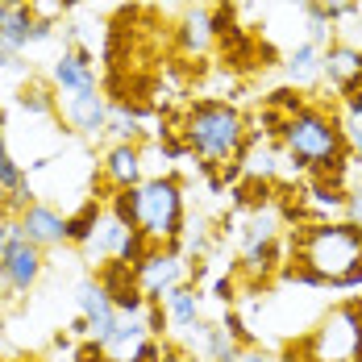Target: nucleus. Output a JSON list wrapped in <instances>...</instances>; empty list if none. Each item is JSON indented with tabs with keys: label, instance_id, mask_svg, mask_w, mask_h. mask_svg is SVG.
<instances>
[{
	"label": "nucleus",
	"instance_id": "obj_29",
	"mask_svg": "<svg viewBox=\"0 0 362 362\" xmlns=\"http://www.w3.org/2000/svg\"><path fill=\"white\" fill-rule=\"evenodd\" d=\"M180 362H192V358H187V354H183V358H180Z\"/></svg>",
	"mask_w": 362,
	"mask_h": 362
},
{
	"label": "nucleus",
	"instance_id": "obj_13",
	"mask_svg": "<svg viewBox=\"0 0 362 362\" xmlns=\"http://www.w3.org/2000/svg\"><path fill=\"white\" fill-rule=\"evenodd\" d=\"M50 88L54 96H75V92H96V67L83 46H67L50 63Z\"/></svg>",
	"mask_w": 362,
	"mask_h": 362
},
{
	"label": "nucleus",
	"instance_id": "obj_11",
	"mask_svg": "<svg viewBox=\"0 0 362 362\" xmlns=\"http://www.w3.org/2000/svg\"><path fill=\"white\" fill-rule=\"evenodd\" d=\"M100 180L112 196L129 192L146 180V163H142V142H112L100 158Z\"/></svg>",
	"mask_w": 362,
	"mask_h": 362
},
{
	"label": "nucleus",
	"instance_id": "obj_4",
	"mask_svg": "<svg viewBox=\"0 0 362 362\" xmlns=\"http://www.w3.org/2000/svg\"><path fill=\"white\" fill-rule=\"evenodd\" d=\"M112 213L129 221L134 229H142L150 246H180L183 225H187V204H183V183L175 175H158V180H142L129 192L109 196Z\"/></svg>",
	"mask_w": 362,
	"mask_h": 362
},
{
	"label": "nucleus",
	"instance_id": "obj_28",
	"mask_svg": "<svg viewBox=\"0 0 362 362\" xmlns=\"http://www.w3.org/2000/svg\"><path fill=\"white\" fill-rule=\"evenodd\" d=\"M4 233H8V217L0 213V246H4Z\"/></svg>",
	"mask_w": 362,
	"mask_h": 362
},
{
	"label": "nucleus",
	"instance_id": "obj_16",
	"mask_svg": "<svg viewBox=\"0 0 362 362\" xmlns=\"http://www.w3.org/2000/svg\"><path fill=\"white\" fill-rule=\"evenodd\" d=\"M175 37H180V46H183V54H187V59H204V54L217 46L213 8H204V4H192V8L180 17V25H175Z\"/></svg>",
	"mask_w": 362,
	"mask_h": 362
},
{
	"label": "nucleus",
	"instance_id": "obj_7",
	"mask_svg": "<svg viewBox=\"0 0 362 362\" xmlns=\"http://www.w3.org/2000/svg\"><path fill=\"white\" fill-rule=\"evenodd\" d=\"M134 271H138V288L146 291L150 304H158L171 288H180V284L192 279V267H187V258H183L180 246H150V254H146Z\"/></svg>",
	"mask_w": 362,
	"mask_h": 362
},
{
	"label": "nucleus",
	"instance_id": "obj_18",
	"mask_svg": "<svg viewBox=\"0 0 362 362\" xmlns=\"http://www.w3.org/2000/svg\"><path fill=\"white\" fill-rule=\"evenodd\" d=\"M284 67H288V83L296 92H300V88H313L317 79H325V50L313 46V42H300V46L288 50Z\"/></svg>",
	"mask_w": 362,
	"mask_h": 362
},
{
	"label": "nucleus",
	"instance_id": "obj_10",
	"mask_svg": "<svg viewBox=\"0 0 362 362\" xmlns=\"http://www.w3.org/2000/svg\"><path fill=\"white\" fill-rule=\"evenodd\" d=\"M50 37V21H42L34 0H0V42L13 50H25L34 42Z\"/></svg>",
	"mask_w": 362,
	"mask_h": 362
},
{
	"label": "nucleus",
	"instance_id": "obj_23",
	"mask_svg": "<svg viewBox=\"0 0 362 362\" xmlns=\"http://www.w3.org/2000/svg\"><path fill=\"white\" fill-rule=\"evenodd\" d=\"M346 138H350V163L362 171V121H346Z\"/></svg>",
	"mask_w": 362,
	"mask_h": 362
},
{
	"label": "nucleus",
	"instance_id": "obj_1",
	"mask_svg": "<svg viewBox=\"0 0 362 362\" xmlns=\"http://www.w3.org/2000/svg\"><path fill=\"white\" fill-rule=\"evenodd\" d=\"M300 288L362 291V229L350 221H308L291 229L288 262L279 271Z\"/></svg>",
	"mask_w": 362,
	"mask_h": 362
},
{
	"label": "nucleus",
	"instance_id": "obj_19",
	"mask_svg": "<svg viewBox=\"0 0 362 362\" xmlns=\"http://www.w3.org/2000/svg\"><path fill=\"white\" fill-rule=\"evenodd\" d=\"M105 209H109V204H100L96 196H88L75 213H67V242H71V246H88V242H92V233L100 229Z\"/></svg>",
	"mask_w": 362,
	"mask_h": 362
},
{
	"label": "nucleus",
	"instance_id": "obj_17",
	"mask_svg": "<svg viewBox=\"0 0 362 362\" xmlns=\"http://www.w3.org/2000/svg\"><path fill=\"white\" fill-rule=\"evenodd\" d=\"M325 79L337 96H346L350 88H358L362 83V46H350V42L325 46Z\"/></svg>",
	"mask_w": 362,
	"mask_h": 362
},
{
	"label": "nucleus",
	"instance_id": "obj_8",
	"mask_svg": "<svg viewBox=\"0 0 362 362\" xmlns=\"http://www.w3.org/2000/svg\"><path fill=\"white\" fill-rule=\"evenodd\" d=\"M59 100V121H67L79 138L96 142L109 134V100L100 92H75V96H54Z\"/></svg>",
	"mask_w": 362,
	"mask_h": 362
},
{
	"label": "nucleus",
	"instance_id": "obj_15",
	"mask_svg": "<svg viewBox=\"0 0 362 362\" xmlns=\"http://www.w3.org/2000/svg\"><path fill=\"white\" fill-rule=\"evenodd\" d=\"M158 304H163V317H167V337L171 333L183 337V333H196V329L204 325V317H200V291L192 288V284L171 288Z\"/></svg>",
	"mask_w": 362,
	"mask_h": 362
},
{
	"label": "nucleus",
	"instance_id": "obj_14",
	"mask_svg": "<svg viewBox=\"0 0 362 362\" xmlns=\"http://www.w3.org/2000/svg\"><path fill=\"white\" fill-rule=\"evenodd\" d=\"M17 225H21V233H25L34 246H42V250H54V246L67 242V213H59V209L46 204V200H34V204L17 217Z\"/></svg>",
	"mask_w": 362,
	"mask_h": 362
},
{
	"label": "nucleus",
	"instance_id": "obj_12",
	"mask_svg": "<svg viewBox=\"0 0 362 362\" xmlns=\"http://www.w3.org/2000/svg\"><path fill=\"white\" fill-rule=\"evenodd\" d=\"M96 284L112 296V304H117V313H129V317H138L150 308V300H146V291L138 288V271L129 267V262H121V258H109L100 271H96Z\"/></svg>",
	"mask_w": 362,
	"mask_h": 362
},
{
	"label": "nucleus",
	"instance_id": "obj_26",
	"mask_svg": "<svg viewBox=\"0 0 362 362\" xmlns=\"http://www.w3.org/2000/svg\"><path fill=\"white\" fill-rule=\"evenodd\" d=\"M75 362H112V358H109V350H105L100 341H92V337H88V341L75 350Z\"/></svg>",
	"mask_w": 362,
	"mask_h": 362
},
{
	"label": "nucleus",
	"instance_id": "obj_6",
	"mask_svg": "<svg viewBox=\"0 0 362 362\" xmlns=\"http://www.w3.org/2000/svg\"><path fill=\"white\" fill-rule=\"evenodd\" d=\"M46 275V250L34 246L17 221H8L4 246H0V291L8 300H21L25 291H34Z\"/></svg>",
	"mask_w": 362,
	"mask_h": 362
},
{
	"label": "nucleus",
	"instance_id": "obj_3",
	"mask_svg": "<svg viewBox=\"0 0 362 362\" xmlns=\"http://www.w3.org/2000/svg\"><path fill=\"white\" fill-rule=\"evenodd\" d=\"M183 142L187 154H196L209 171H242V150L250 142V121L246 112L229 100H192L183 105Z\"/></svg>",
	"mask_w": 362,
	"mask_h": 362
},
{
	"label": "nucleus",
	"instance_id": "obj_24",
	"mask_svg": "<svg viewBox=\"0 0 362 362\" xmlns=\"http://www.w3.org/2000/svg\"><path fill=\"white\" fill-rule=\"evenodd\" d=\"M341 117H346V121H362V83L341 96Z\"/></svg>",
	"mask_w": 362,
	"mask_h": 362
},
{
	"label": "nucleus",
	"instance_id": "obj_27",
	"mask_svg": "<svg viewBox=\"0 0 362 362\" xmlns=\"http://www.w3.org/2000/svg\"><path fill=\"white\" fill-rule=\"evenodd\" d=\"M242 362H279V358L267 354V350H258V346H250V350H242Z\"/></svg>",
	"mask_w": 362,
	"mask_h": 362
},
{
	"label": "nucleus",
	"instance_id": "obj_9",
	"mask_svg": "<svg viewBox=\"0 0 362 362\" xmlns=\"http://www.w3.org/2000/svg\"><path fill=\"white\" fill-rule=\"evenodd\" d=\"M75 308H79V317H83V325H88V337L92 341H109L117 321H121V313H117V304H112V296L96 279H79L75 284Z\"/></svg>",
	"mask_w": 362,
	"mask_h": 362
},
{
	"label": "nucleus",
	"instance_id": "obj_25",
	"mask_svg": "<svg viewBox=\"0 0 362 362\" xmlns=\"http://www.w3.org/2000/svg\"><path fill=\"white\" fill-rule=\"evenodd\" d=\"M346 221L362 229V183H354V187L346 192Z\"/></svg>",
	"mask_w": 362,
	"mask_h": 362
},
{
	"label": "nucleus",
	"instance_id": "obj_5",
	"mask_svg": "<svg viewBox=\"0 0 362 362\" xmlns=\"http://www.w3.org/2000/svg\"><path fill=\"white\" fill-rule=\"evenodd\" d=\"M291 354H300V362H358L362 358V296L325 308Z\"/></svg>",
	"mask_w": 362,
	"mask_h": 362
},
{
	"label": "nucleus",
	"instance_id": "obj_20",
	"mask_svg": "<svg viewBox=\"0 0 362 362\" xmlns=\"http://www.w3.org/2000/svg\"><path fill=\"white\" fill-rule=\"evenodd\" d=\"M142 121H138V109H129V105H109V134L117 142H138V129Z\"/></svg>",
	"mask_w": 362,
	"mask_h": 362
},
{
	"label": "nucleus",
	"instance_id": "obj_21",
	"mask_svg": "<svg viewBox=\"0 0 362 362\" xmlns=\"http://www.w3.org/2000/svg\"><path fill=\"white\" fill-rule=\"evenodd\" d=\"M180 358H183V350L175 341H167V337H146L129 362H180Z\"/></svg>",
	"mask_w": 362,
	"mask_h": 362
},
{
	"label": "nucleus",
	"instance_id": "obj_22",
	"mask_svg": "<svg viewBox=\"0 0 362 362\" xmlns=\"http://www.w3.org/2000/svg\"><path fill=\"white\" fill-rule=\"evenodd\" d=\"M358 8V0H308V13H317V17H325V21H341V17H350Z\"/></svg>",
	"mask_w": 362,
	"mask_h": 362
},
{
	"label": "nucleus",
	"instance_id": "obj_2",
	"mask_svg": "<svg viewBox=\"0 0 362 362\" xmlns=\"http://www.w3.org/2000/svg\"><path fill=\"white\" fill-rule=\"evenodd\" d=\"M279 150L300 171H313V180H325L333 187H346V171L354 167L346 121L341 112L325 109V105H304L296 112L279 129Z\"/></svg>",
	"mask_w": 362,
	"mask_h": 362
}]
</instances>
